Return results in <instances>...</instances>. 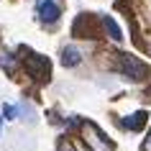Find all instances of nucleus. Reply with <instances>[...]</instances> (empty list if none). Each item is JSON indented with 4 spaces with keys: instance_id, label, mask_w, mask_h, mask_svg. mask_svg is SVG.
Here are the masks:
<instances>
[{
    "instance_id": "f257e3e1",
    "label": "nucleus",
    "mask_w": 151,
    "mask_h": 151,
    "mask_svg": "<svg viewBox=\"0 0 151 151\" xmlns=\"http://www.w3.org/2000/svg\"><path fill=\"white\" fill-rule=\"evenodd\" d=\"M82 133H85V141L90 143L92 151H113V141H108L103 136V131L95 126V123H82Z\"/></svg>"
},
{
    "instance_id": "f03ea898",
    "label": "nucleus",
    "mask_w": 151,
    "mask_h": 151,
    "mask_svg": "<svg viewBox=\"0 0 151 151\" xmlns=\"http://www.w3.org/2000/svg\"><path fill=\"white\" fill-rule=\"evenodd\" d=\"M118 67H120V72L126 74V77H131V80H143L146 77V64L143 62H138L136 56H131V54H120V59H118Z\"/></svg>"
},
{
    "instance_id": "7ed1b4c3",
    "label": "nucleus",
    "mask_w": 151,
    "mask_h": 151,
    "mask_svg": "<svg viewBox=\"0 0 151 151\" xmlns=\"http://www.w3.org/2000/svg\"><path fill=\"white\" fill-rule=\"evenodd\" d=\"M26 69L36 80H46L49 77V59L46 56H39V54H28L26 56Z\"/></svg>"
},
{
    "instance_id": "20e7f679",
    "label": "nucleus",
    "mask_w": 151,
    "mask_h": 151,
    "mask_svg": "<svg viewBox=\"0 0 151 151\" xmlns=\"http://www.w3.org/2000/svg\"><path fill=\"white\" fill-rule=\"evenodd\" d=\"M36 13L44 23H54L56 18H59V5H56V0H39L36 3Z\"/></svg>"
},
{
    "instance_id": "39448f33",
    "label": "nucleus",
    "mask_w": 151,
    "mask_h": 151,
    "mask_svg": "<svg viewBox=\"0 0 151 151\" xmlns=\"http://www.w3.org/2000/svg\"><path fill=\"white\" fill-rule=\"evenodd\" d=\"M123 126H126L128 131H141V128L146 126V113H143V110H138V113H133V115L123 118Z\"/></svg>"
},
{
    "instance_id": "423d86ee",
    "label": "nucleus",
    "mask_w": 151,
    "mask_h": 151,
    "mask_svg": "<svg viewBox=\"0 0 151 151\" xmlns=\"http://www.w3.org/2000/svg\"><path fill=\"white\" fill-rule=\"evenodd\" d=\"M80 62H82V56H80V51H77L74 46H67L62 51V64L64 67H77Z\"/></svg>"
},
{
    "instance_id": "0eeeda50",
    "label": "nucleus",
    "mask_w": 151,
    "mask_h": 151,
    "mask_svg": "<svg viewBox=\"0 0 151 151\" xmlns=\"http://www.w3.org/2000/svg\"><path fill=\"white\" fill-rule=\"evenodd\" d=\"M103 26H105V31H108V36H110V39H115V41H120V39H123V33H120L118 23H115V21H113L110 16H105V18H103Z\"/></svg>"
},
{
    "instance_id": "6e6552de",
    "label": "nucleus",
    "mask_w": 151,
    "mask_h": 151,
    "mask_svg": "<svg viewBox=\"0 0 151 151\" xmlns=\"http://www.w3.org/2000/svg\"><path fill=\"white\" fill-rule=\"evenodd\" d=\"M0 67H3V69H8V72H13V69H16L13 54H8V51H5V54H0Z\"/></svg>"
},
{
    "instance_id": "1a4fd4ad",
    "label": "nucleus",
    "mask_w": 151,
    "mask_h": 151,
    "mask_svg": "<svg viewBox=\"0 0 151 151\" xmlns=\"http://www.w3.org/2000/svg\"><path fill=\"white\" fill-rule=\"evenodd\" d=\"M56 151H77V149L72 146V141H67V138H62V141H59V149H56Z\"/></svg>"
},
{
    "instance_id": "9d476101",
    "label": "nucleus",
    "mask_w": 151,
    "mask_h": 151,
    "mask_svg": "<svg viewBox=\"0 0 151 151\" xmlns=\"http://www.w3.org/2000/svg\"><path fill=\"white\" fill-rule=\"evenodd\" d=\"M16 108H13V105H5V108H3V115H5V118H8V120H13V118H16Z\"/></svg>"
},
{
    "instance_id": "9b49d317",
    "label": "nucleus",
    "mask_w": 151,
    "mask_h": 151,
    "mask_svg": "<svg viewBox=\"0 0 151 151\" xmlns=\"http://www.w3.org/2000/svg\"><path fill=\"white\" fill-rule=\"evenodd\" d=\"M143 151H151V133H149V138L143 141Z\"/></svg>"
},
{
    "instance_id": "f8f14e48",
    "label": "nucleus",
    "mask_w": 151,
    "mask_h": 151,
    "mask_svg": "<svg viewBox=\"0 0 151 151\" xmlns=\"http://www.w3.org/2000/svg\"><path fill=\"white\" fill-rule=\"evenodd\" d=\"M0 120H3V118H0Z\"/></svg>"
}]
</instances>
